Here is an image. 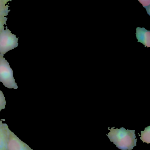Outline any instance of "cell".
<instances>
[{
    "label": "cell",
    "mask_w": 150,
    "mask_h": 150,
    "mask_svg": "<svg viewBox=\"0 0 150 150\" xmlns=\"http://www.w3.org/2000/svg\"><path fill=\"white\" fill-rule=\"evenodd\" d=\"M150 126L146 128L144 131H141V137L140 139L144 143H150Z\"/></svg>",
    "instance_id": "obj_8"
},
{
    "label": "cell",
    "mask_w": 150,
    "mask_h": 150,
    "mask_svg": "<svg viewBox=\"0 0 150 150\" xmlns=\"http://www.w3.org/2000/svg\"><path fill=\"white\" fill-rule=\"evenodd\" d=\"M8 18L6 17H0V34L5 30V25H7Z\"/></svg>",
    "instance_id": "obj_10"
},
{
    "label": "cell",
    "mask_w": 150,
    "mask_h": 150,
    "mask_svg": "<svg viewBox=\"0 0 150 150\" xmlns=\"http://www.w3.org/2000/svg\"><path fill=\"white\" fill-rule=\"evenodd\" d=\"M0 81L8 88L17 89L18 87L14 78L13 71L9 63L0 56Z\"/></svg>",
    "instance_id": "obj_2"
},
{
    "label": "cell",
    "mask_w": 150,
    "mask_h": 150,
    "mask_svg": "<svg viewBox=\"0 0 150 150\" xmlns=\"http://www.w3.org/2000/svg\"><path fill=\"white\" fill-rule=\"evenodd\" d=\"M8 150H33L10 130L8 138Z\"/></svg>",
    "instance_id": "obj_4"
},
{
    "label": "cell",
    "mask_w": 150,
    "mask_h": 150,
    "mask_svg": "<svg viewBox=\"0 0 150 150\" xmlns=\"http://www.w3.org/2000/svg\"><path fill=\"white\" fill-rule=\"evenodd\" d=\"M138 1L140 2L142 4L144 7L146 8L147 13L150 16V1H140V0H139Z\"/></svg>",
    "instance_id": "obj_11"
},
{
    "label": "cell",
    "mask_w": 150,
    "mask_h": 150,
    "mask_svg": "<svg viewBox=\"0 0 150 150\" xmlns=\"http://www.w3.org/2000/svg\"><path fill=\"white\" fill-rule=\"evenodd\" d=\"M6 102L4 94L3 92L0 90V111H1L2 110L6 109Z\"/></svg>",
    "instance_id": "obj_9"
},
{
    "label": "cell",
    "mask_w": 150,
    "mask_h": 150,
    "mask_svg": "<svg viewBox=\"0 0 150 150\" xmlns=\"http://www.w3.org/2000/svg\"><path fill=\"white\" fill-rule=\"evenodd\" d=\"M18 40L19 38L6 27V29L0 34V56L3 57L8 52L17 48Z\"/></svg>",
    "instance_id": "obj_3"
},
{
    "label": "cell",
    "mask_w": 150,
    "mask_h": 150,
    "mask_svg": "<svg viewBox=\"0 0 150 150\" xmlns=\"http://www.w3.org/2000/svg\"><path fill=\"white\" fill-rule=\"evenodd\" d=\"M110 131L107 136L111 142L122 150H132L137 146L135 130L125 129L124 127L115 129V127L108 128Z\"/></svg>",
    "instance_id": "obj_1"
},
{
    "label": "cell",
    "mask_w": 150,
    "mask_h": 150,
    "mask_svg": "<svg viewBox=\"0 0 150 150\" xmlns=\"http://www.w3.org/2000/svg\"><path fill=\"white\" fill-rule=\"evenodd\" d=\"M0 121V150H8V141L9 129L8 125Z\"/></svg>",
    "instance_id": "obj_5"
},
{
    "label": "cell",
    "mask_w": 150,
    "mask_h": 150,
    "mask_svg": "<svg viewBox=\"0 0 150 150\" xmlns=\"http://www.w3.org/2000/svg\"><path fill=\"white\" fill-rule=\"evenodd\" d=\"M136 37L138 42L143 44L145 47H150V31L145 28L138 27L136 28Z\"/></svg>",
    "instance_id": "obj_6"
},
{
    "label": "cell",
    "mask_w": 150,
    "mask_h": 150,
    "mask_svg": "<svg viewBox=\"0 0 150 150\" xmlns=\"http://www.w3.org/2000/svg\"><path fill=\"white\" fill-rule=\"evenodd\" d=\"M9 0H0V17H6L10 12Z\"/></svg>",
    "instance_id": "obj_7"
}]
</instances>
